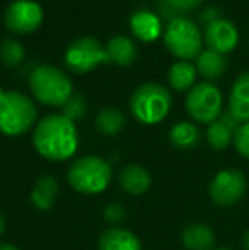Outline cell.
<instances>
[{
	"label": "cell",
	"mask_w": 249,
	"mask_h": 250,
	"mask_svg": "<svg viewBox=\"0 0 249 250\" xmlns=\"http://www.w3.org/2000/svg\"><path fill=\"white\" fill-rule=\"evenodd\" d=\"M33 143L38 153L48 160H68L79 148V133L75 123L63 114L45 116L34 128Z\"/></svg>",
	"instance_id": "obj_1"
},
{
	"label": "cell",
	"mask_w": 249,
	"mask_h": 250,
	"mask_svg": "<svg viewBox=\"0 0 249 250\" xmlns=\"http://www.w3.org/2000/svg\"><path fill=\"white\" fill-rule=\"evenodd\" d=\"M113 179L111 165L96 155H86L73 162L67 172V181L73 191L80 194H101L108 189Z\"/></svg>",
	"instance_id": "obj_2"
},
{
	"label": "cell",
	"mask_w": 249,
	"mask_h": 250,
	"mask_svg": "<svg viewBox=\"0 0 249 250\" xmlns=\"http://www.w3.org/2000/svg\"><path fill=\"white\" fill-rule=\"evenodd\" d=\"M36 105L19 90L3 92L0 89V133L21 136L36 121Z\"/></svg>",
	"instance_id": "obj_3"
},
{
	"label": "cell",
	"mask_w": 249,
	"mask_h": 250,
	"mask_svg": "<svg viewBox=\"0 0 249 250\" xmlns=\"http://www.w3.org/2000/svg\"><path fill=\"white\" fill-rule=\"evenodd\" d=\"M173 104L171 92L157 82L140 85L130 97L132 114L143 125H157L167 116Z\"/></svg>",
	"instance_id": "obj_4"
},
{
	"label": "cell",
	"mask_w": 249,
	"mask_h": 250,
	"mask_svg": "<svg viewBox=\"0 0 249 250\" xmlns=\"http://www.w3.org/2000/svg\"><path fill=\"white\" fill-rule=\"evenodd\" d=\"M29 85L34 97L46 105H62L73 94L72 82L53 65H36L29 75Z\"/></svg>",
	"instance_id": "obj_5"
},
{
	"label": "cell",
	"mask_w": 249,
	"mask_h": 250,
	"mask_svg": "<svg viewBox=\"0 0 249 250\" xmlns=\"http://www.w3.org/2000/svg\"><path fill=\"white\" fill-rule=\"evenodd\" d=\"M164 43L174 56L188 62L202 53L203 34L195 21L181 16L169 21V24L166 26Z\"/></svg>",
	"instance_id": "obj_6"
},
{
	"label": "cell",
	"mask_w": 249,
	"mask_h": 250,
	"mask_svg": "<svg viewBox=\"0 0 249 250\" xmlns=\"http://www.w3.org/2000/svg\"><path fill=\"white\" fill-rule=\"evenodd\" d=\"M222 92L212 82H200L189 89L186 96V111L195 121L210 123L222 116Z\"/></svg>",
	"instance_id": "obj_7"
},
{
	"label": "cell",
	"mask_w": 249,
	"mask_h": 250,
	"mask_svg": "<svg viewBox=\"0 0 249 250\" xmlns=\"http://www.w3.org/2000/svg\"><path fill=\"white\" fill-rule=\"evenodd\" d=\"M104 62H110L106 48L92 36L77 38L75 41L70 43V46L65 51L67 66L79 73L89 72Z\"/></svg>",
	"instance_id": "obj_8"
},
{
	"label": "cell",
	"mask_w": 249,
	"mask_h": 250,
	"mask_svg": "<svg viewBox=\"0 0 249 250\" xmlns=\"http://www.w3.org/2000/svg\"><path fill=\"white\" fill-rule=\"evenodd\" d=\"M248 191V179L236 168H224L217 172L208 186V196L219 206H232L244 198Z\"/></svg>",
	"instance_id": "obj_9"
},
{
	"label": "cell",
	"mask_w": 249,
	"mask_h": 250,
	"mask_svg": "<svg viewBox=\"0 0 249 250\" xmlns=\"http://www.w3.org/2000/svg\"><path fill=\"white\" fill-rule=\"evenodd\" d=\"M7 29L14 33H31L43 21V7L34 0H14L3 14Z\"/></svg>",
	"instance_id": "obj_10"
},
{
	"label": "cell",
	"mask_w": 249,
	"mask_h": 250,
	"mask_svg": "<svg viewBox=\"0 0 249 250\" xmlns=\"http://www.w3.org/2000/svg\"><path fill=\"white\" fill-rule=\"evenodd\" d=\"M203 40H205L208 50L217 51L220 55H227L236 50L237 43H239V31L232 21L220 17V19L206 24Z\"/></svg>",
	"instance_id": "obj_11"
},
{
	"label": "cell",
	"mask_w": 249,
	"mask_h": 250,
	"mask_svg": "<svg viewBox=\"0 0 249 250\" xmlns=\"http://www.w3.org/2000/svg\"><path fill=\"white\" fill-rule=\"evenodd\" d=\"M229 114L239 125L249 123V72H244L234 80L229 96Z\"/></svg>",
	"instance_id": "obj_12"
},
{
	"label": "cell",
	"mask_w": 249,
	"mask_h": 250,
	"mask_svg": "<svg viewBox=\"0 0 249 250\" xmlns=\"http://www.w3.org/2000/svg\"><path fill=\"white\" fill-rule=\"evenodd\" d=\"M237 126H239V123L229 114V111L224 112L217 121L210 123L208 128H206L205 131L206 143L213 150H226L232 143L234 131H236Z\"/></svg>",
	"instance_id": "obj_13"
},
{
	"label": "cell",
	"mask_w": 249,
	"mask_h": 250,
	"mask_svg": "<svg viewBox=\"0 0 249 250\" xmlns=\"http://www.w3.org/2000/svg\"><path fill=\"white\" fill-rule=\"evenodd\" d=\"M130 27H132V33L142 41H154L162 33L160 17L147 9L135 10L130 16Z\"/></svg>",
	"instance_id": "obj_14"
},
{
	"label": "cell",
	"mask_w": 249,
	"mask_h": 250,
	"mask_svg": "<svg viewBox=\"0 0 249 250\" xmlns=\"http://www.w3.org/2000/svg\"><path fill=\"white\" fill-rule=\"evenodd\" d=\"M97 250H142L138 237L126 228H108L97 242Z\"/></svg>",
	"instance_id": "obj_15"
},
{
	"label": "cell",
	"mask_w": 249,
	"mask_h": 250,
	"mask_svg": "<svg viewBox=\"0 0 249 250\" xmlns=\"http://www.w3.org/2000/svg\"><path fill=\"white\" fill-rule=\"evenodd\" d=\"M150 184H152V177H150L149 170L142 165H125L123 170L120 172V186L125 192L132 196H140L147 192Z\"/></svg>",
	"instance_id": "obj_16"
},
{
	"label": "cell",
	"mask_w": 249,
	"mask_h": 250,
	"mask_svg": "<svg viewBox=\"0 0 249 250\" xmlns=\"http://www.w3.org/2000/svg\"><path fill=\"white\" fill-rule=\"evenodd\" d=\"M181 242L188 250H213L215 233L210 227L203 223L188 225L181 233Z\"/></svg>",
	"instance_id": "obj_17"
},
{
	"label": "cell",
	"mask_w": 249,
	"mask_h": 250,
	"mask_svg": "<svg viewBox=\"0 0 249 250\" xmlns=\"http://www.w3.org/2000/svg\"><path fill=\"white\" fill-rule=\"evenodd\" d=\"M196 72L202 77H205L206 82L208 80H217L226 73L227 70V58L226 55H220L212 50H202L198 56H196Z\"/></svg>",
	"instance_id": "obj_18"
},
{
	"label": "cell",
	"mask_w": 249,
	"mask_h": 250,
	"mask_svg": "<svg viewBox=\"0 0 249 250\" xmlns=\"http://www.w3.org/2000/svg\"><path fill=\"white\" fill-rule=\"evenodd\" d=\"M58 196V182L51 175H43L36 181L31 191V203L36 209L48 211L53 208Z\"/></svg>",
	"instance_id": "obj_19"
},
{
	"label": "cell",
	"mask_w": 249,
	"mask_h": 250,
	"mask_svg": "<svg viewBox=\"0 0 249 250\" xmlns=\"http://www.w3.org/2000/svg\"><path fill=\"white\" fill-rule=\"evenodd\" d=\"M106 51L111 62L118 63L121 66L130 65L138 55V48H136L135 41L132 38L125 36V34H116V36L111 38L108 41Z\"/></svg>",
	"instance_id": "obj_20"
},
{
	"label": "cell",
	"mask_w": 249,
	"mask_h": 250,
	"mask_svg": "<svg viewBox=\"0 0 249 250\" xmlns=\"http://www.w3.org/2000/svg\"><path fill=\"white\" fill-rule=\"evenodd\" d=\"M202 138V131L198 129V126L193 125L189 121H181L171 128L169 131V142L173 146L180 150H191L200 143Z\"/></svg>",
	"instance_id": "obj_21"
},
{
	"label": "cell",
	"mask_w": 249,
	"mask_h": 250,
	"mask_svg": "<svg viewBox=\"0 0 249 250\" xmlns=\"http://www.w3.org/2000/svg\"><path fill=\"white\" fill-rule=\"evenodd\" d=\"M196 66L191 65L189 62H176L171 65L169 73H167V79H169V83L174 90L178 92H184V90H189L195 83L196 79Z\"/></svg>",
	"instance_id": "obj_22"
},
{
	"label": "cell",
	"mask_w": 249,
	"mask_h": 250,
	"mask_svg": "<svg viewBox=\"0 0 249 250\" xmlns=\"http://www.w3.org/2000/svg\"><path fill=\"white\" fill-rule=\"evenodd\" d=\"M126 119L125 114L116 107H103L96 116V128L106 136H113L123 129Z\"/></svg>",
	"instance_id": "obj_23"
},
{
	"label": "cell",
	"mask_w": 249,
	"mask_h": 250,
	"mask_svg": "<svg viewBox=\"0 0 249 250\" xmlns=\"http://www.w3.org/2000/svg\"><path fill=\"white\" fill-rule=\"evenodd\" d=\"M24 60V46L14 38H3L0 41V62L7 66H17Z\"/></svg>",
	"instance_id": "obj_24"
},
{
	"label": "cell",
	"mask_w": 249,
	"mask_h": 250,
	"mask_svg": "<svg viewBox=\"0 0 249 250\" xmlns=\"http://www.w3.org/2000/svg\"><path fill=\"white\" fill-rule=\"evenodd\" d=\"M87 111V104H86V99H84L80 94H72L68 97V101L62 105V114L67 116L68 119H72L75 123V119H80L84 118Z\"/></svg>",
	"instance_id": "obj_25"
},
{
	"label": "cell",
	"mask_w": 249,
	"mask_h": 250,
	"mask_svg": "<svg viewBox=\"0 0 249 250\" xmlns=\"http://www.w3.org/2000/svg\"><path fill=\"white\" fill-rule=\"evenodd\" d=\"M232 143L236 146L237 153L249 160V123H243V125L237 126L236 131H234Z\"/></svg>",
	"instance_id": "obj_26"
},
{
	"label": "cell",
	"mask_w": 249,
	"mask_h": 250,
	"mask_svg": "<svg viewBox=\"0 0 249 250\" xmlns=\"http://www.w3.org/2000/svg\"><path fill=\"white\" fill-rule=\"evenodd\" d=\"M104 218H106L110 223H120V221L125 220L126 216V211L125 206L120 203H111L110 206L104 208Z\"/></svg>",
	"instance_id": "obj_27"
},
{
	"label": "cell",
	"mask_w": 249,
	"mask_h": 250,
	"mask_svg": "<svg viewBox=\"0 0 249 250\" xmlns=\"http://www.w3.org/2000/svg\"><path fill=\"white\" fill-rule=\"evenodd\" d=\"M166 2L169 3V5L181 16V14L188 12V10L196 9V7L203 2V0H166Z\"/></svg>",
	"instance_id": "obj_28"
},
{
	"label": "cell",
	"mask_w": 249,
	"mask_h": 250,
	"mask_svg": "<svg viewBox=\"0 0 249 250\" xmlns=\"http://www.w3.org/2000/svg\"><path fill=\"white\" fill-rule=\"evenodd\" d=\"M220 17H222V12H220V9H219V7H215V5L205 7V9H202V12H200V19L205 22V26H206V24H210V22H213V21L220 19Z\"/></svg>",
	"instance_id": "obj_29"
},
{
	"label": "cell",
	"mask_w": 249,
	"mask_h": 250,
	"mask_svg": "<svg viewBox=\"0 0 249 250\" xmlns=\"http://www.w3.org/2000/svg\"><path fill=\"white\" fill-rule=\"evenodd\" d=\"M243 249L249 250V230L243 235Z\"/></svg>",
	"instance_id": "obj_30"
},
{
	"label": "cell",
	"mask_w": 249,
	"mask_h": 250,
	"mask_svg": "<svg viewBox=\"0 0 249 250\" xmlns=\"http://www.w3.org/2000/svg\"><path fill=\"white\" fill-rule=\"evenodd\" d=\"M0 250H21L12 244H0Z\"/></svg>",
	"instance_id": "obj_31"
},
{
	"label": "cell",
	"mask_w": 249,
	"mask_h": 250,
	"mask_svg": "<svg viewBox=\"0 0 249 250\" xmlns=\"http://www.w3.org/2000/svg\"><path fill=\"white\" fill-rule=\"evenodd\" d=\"M3 231H5V218L0 214V237L3 235Z\"/></svg>",
	"instance_id": "obj_32"
},
{
	"label": "cell",
	"mask_w": 249,
	"mask_h": 250,
	"mask_svg": "<svg viewBox=\"0 0 249 250\" xmlns=\"http://www.w3.org/2000/svg\"><path fill=\"white\" fill-rule=\"evenodd\" d=\"M215 250H230V249H215Z\"/></svg>",
	"instance_id": "obj_33"
}]
</instances>
